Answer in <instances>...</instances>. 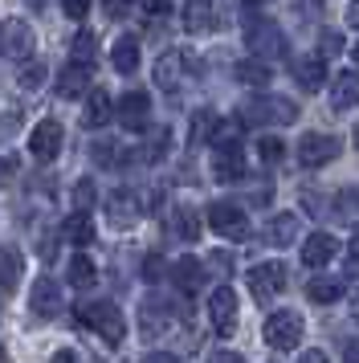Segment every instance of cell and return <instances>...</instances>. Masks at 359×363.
Masks as SVG:
<instances>
[{
	"instance_id": "obj_1",
	"label": "cell",
	"mask_w": 359,
	"mask_h": 363,
	"mask_svg": "<svg viewBox=\"0 0 359 363\" xmlns=\"http://www.w3.org/2000/svg\"><path fill=\"white\" fill-rule=\"evenodd\" d=\"M74 314H78V323H86L94 335H102L111 347H118L127 339V318H123V311L114 302H78Z\"/></svg>"
},
{
	"instance_id": "obj_2",
	"label": "cell",
	"mask_w": 359,
	"mask_h": 363,
	"mask_svg": "<svg viewBox=\"0 0 359 363\" xmlns=\"http://www.w3.org/2000/svg\"><path fill=\"white\" fill-rule=\"evenodd\" d=\"M245 45H249V53L258 62H282L286 57V37H282V29L274 21H253L245 29Z\"/></svg>"
},
{
	"instance_id": "obj_3",
	"label": "cell",
	"mask_w": 359,
	"mask_h": 363,
	"mask_svg": "<svg viewBox=\"0 0 359 363\" xmlns=\"http://www.w3.org/2000/svg\"><path fill=\"white\" fill-rule=\"evenodd\" d=\"M241 118L261 123V127H286V123L298 118V106H294L290 99H282V94H261V99H253L241 111Z\"/></svg>"
},
{
	"instance_id": "obj_4",
	"label": "cell",
	"mask_w": 359,
	"mask_h": 363,
	"mask_svg": "<svg viewBox=\"0 0 359 363\" xmlns=\"http://www.w3.org/2000/svg\"><path fill=\"white\" fill-rule=\"evenodd\" d=\"M33 50H37V37H33L29 21H21V17L0 21V57H9V62H33Z\"/></svg>"
},
{
	"instance_id": "obj_5",
	"label": "cell",
	"mask_w": 359,
	"mask_h": 363,
	"mask_svg": "<svg viewBox=\"0 0 359 363\" xmlns=\"http://www.w3.org/2000/svg\"><path fill=\"white\" fill-rule=\"evenodd\" d=\"M302 330H306V323L294 311H277V314L265 318L261 335H265V343L274 347V351H294V347L302 343Z\"/></svg>"
},
{
	"instance_id": "obj_6",
	"label": "cell",
	"mask_w": 359,
	"mask_h": 363,
	"mask_svg": "<svg viewBox=\"0 0 359 363\" xmlns=\"http://www.w3.org/2000/svg\"><path fill=\"white\" fill-rule=\"evenodd\" d=\"M209 225L216 237H225V241H245L249 237V216H245L241 204H228V200H216L209 204Z\"/></svg>"
},
{
	"instance_id": "obj_7",
	"label": "cell",
	"mask_w": 359,
	"mask_h": 363,
	"mask_svg": "<svg viewBox=\"0 0 359 363\" xmlns=\"http://www.w3.org/2000/svg\"><path fill=\"white\" fill-rule=\"evenodd\" d=\"M286 281H290V274H286L282 262H261L249 269V294L258 302H270V298H277L286 290Z\"/></svg>"
},
{
	"instance_id": "obj_8",
	"label": "cell",
	"mask_w": 359,
	"mask_h": 363,
	"mask_svg": "<svg viewBox=\"0 0 359 363\" xmlns=\"http://www.w3.org/2000/svg\"><path fill=\"white\" fill-rule=\"evenodd\" d=\"M62 139H65V135H62V123H57V118H41V123L29 131V155H33V160H41V164L57 160Z\"/></svg>"
},
{
	"instance_id": "obj_9",
	"label": "cell",
	"mask_w": 359,
	"mask_h": 363,
	"mask_svg": "<svg viewBox=\"0 0 359 363\" xmlns=\"http://www.w3.org/2000/svg\"><path fill=\"white\" fill-rule=\"evenodd\" d=\"M339 155V139L335 135H302L298 139V164L302 167H323Z\"/></svg>"
},
{
	"instance_id": "obj_10",
	"label": "cell",
	"mask_w": 359,
	"mask_h": 363,
	"mask_svg": "<svg viewBox=\"0 0 359 363\" xmlns=\"http://www.w3.org/2000/svg\"><path fill=\"white\" fill-rule=\"evenodd\" d=\"M192 74V57L180 50H167L160 53V62H155V86L160 90H180V82Z\"/></svg>"
},
{
	"instance_id": "obj_11",
	"label": "cell",
	"mask_w": 359,
	"mask_h": 363,
	"mask_svg": "<svg viewBox=\"0 0 359 363\" xmlns=\"http://www.w3.org/2000/svg\"><path fill=\"white\" fill-rule=\"evenodd\" d=\"M114 115H118V123H123L127 131H147L151 99H147L143 90H131V94H123V99H118V106H114Z\"/></svg>"
},
{
	"instance_id": "obj_12",
	"label": "cell",
	"mask_w": 359,
	"mask_h": 363,
	"mask_svg": "<svg viewBox=\"0 0 359 363\" xmlns=\"http://www.w3.org/2000/svg\"><path fill=\"white\" fill-rule=\"evenodd\" d=\"M209 318H212V327L221 330V335H228V330L237 327V294H233L228 286L212 290V298H209Z\"/></svg>"
},
{
	"instance_id": "obj_13",
	"label": "cell",
	"mask_w": 359,
	"mask_h": 363,
	"mask_svg": "<svg viewBox=\"0 0 359 363\" xmlns=\"http://www.w3.org/2000/svg\"><path fill=\"white\" fill-rule=\"evenodd\" d=\"M29 306L37 318H53V314L62 311V290H57V281L53 278H37L29 290Z\"/></svg>"
},
{
	"instance_id": "obj_14",
	"label": "cell",
	"mask_w": 359,
	"mask_h": 363,
	"mask_svg": "<svg viewBox=\"0 0 359 363\" xmlns=\"http://www.w3.org/2000/svg\"><path fill=\"white\" fill-rule=\"evenodd\" d=\"M106 216H111L114 229H131V225L139 220V196H135L131 188L111 192V200H106Z\"/></svg>"
},
{
	"instance_id": "obj_15",
	"label": "cell",
	"mask_w": 359,
	"mask_h": 363,
	"mask_svg": "<svg viewBox=\"0 0 359 363\" xmlns=\"http://www.w3.org/2000/svg\"><path fill=\"white\" fill-rule=\"evenodd\" d=\"M184 29L192 37H204L216 29V9L212 0H184Z\"/></svg>"
},
{
	"instance_id": "obj_16",
	"label": "cell",
	"mask_w": 359,
	"mask_h": 363,
	"mask_svg": "<svg viewBox=\"0 0 359 363\" xmlns=\"http://www.w3.org/2000/svg\"><path fill=\"white\" fill-rule=\"evenodd\" d=\"M212 176L221 184H233L245 176V155L241 143H228V147H216V160H212Z\"/></svg>"
},
{
	"instance_id": "obj_17",
	"label": "cell",
	"mask_w": 359,
	"mask_h": 363,
	"mask_svg": "<svg viewBox=\"0 0 359 363\" xmlns=\"http://www.w3.org/2000/svg\"><path fill=\"white\" fill-rule=\"evenodd\" d=\"M111 115H114L111 94H106V90H90V94H86V106H82V127H86V131H98V127L111 123Z\"/></svg>"
},
{
	"instance_id": "obj_18",
	"label": "cell",
	"mask_w": 359,
	"mask_h": 363,
	"mask_svg": "<svg viewBox=\"0 0 359 363\" xmlns=\"http://www.w3.org/2000/svg\"><path fill=\"white\" fill-rule=\"evenodd\" d=\"M339 253V241L331 237V233H310L306 241H302V262L310 265V269H319V265H326L331 257Z\"/></svg>"
},
{
	"instance_id": "obj_19",
	"label": "cell",
	"mask_w": 359,
	"mask_h": 363,
	"mask_svg": "<svg viewBox=\"0 0 359 363\" xmlns=\"http://www.w3.org/2000/svg\"><path fill=\"white\" fill-rule=\"evenodd\" d=\"M167 323H172L167 302H160V298H143V306H139V327H143L147 339L163 335V330H167Z\"/></svg>"
},
{
	"instance_id": "obj_20",
	"label": "cell",
	"mask_w": 359,
	"mask_h": 363,
	"mask_svg": "<svg viewBox=\"0 0 359 363\" xmlns=\"http://www.w3.org/2000/svg\"><path fill=\"white\" fill-rule=\"evenodd\" d=\"M290 69H294V82L302 86L306 94H314V90H323L326 86V62L323 57H298Z\"/></svg>"
},
{
	"instance_id": "obj_21",
	"label": "cell",
	"mask_w": 359,
	"mask_h": 363,
	"mask_svg": "<svg viewBox=\"0 0 359 363\" xmlns=\"http://www.w3.org/2000/svg\"><path fill=\"white\" fill-rule=\"evenodd\" d=\"M57 94H62V99H86V94H90V69H82V66L70 62V66L57 74Z\"/></svg>"
},
{
	"instance_id": "obj_22",
	"label": "cell",
	"mask_w": 359,
	"mask_h": 363,
	"mask_svg": "<svg viewBox=\"0 0 359 363\" xmlns=\"http://www.w3.org/2000/svg\"><path fill=\"white\" fill-rule=\"evenodd\" d=\"M172 281L180 286V294H196L204 286V265L196 262V257H180L172 265Z\"/></svg>"
},
{
	"instance_id": "obj_23",
	"label": "cell",
	"mask_w": 359,
	"mask_h": 363,
	"mask_svg": "<svg viewBox=\"0 0 359 363\" xmlns=\"http://www.w3.org/2000/svg\"><path fill=\"white\" fill-rule=\"evenodd\" d=\"M21 269H25L21 249L0 245V290H4V294H13L16 286H21Z\"/></svg>"
},
{
	"instance_id": "obj_24",
	"label": "cell",
	"mask_w": 359,
	"mask_h": 363,
	"mask_svg": "<svg viewBox=\"0 0 359 363\" xmlns=\"http://www.w3.org/2000/svg\"><path fill=\"white\" fill-rule=\"evenodd\" d=\"M331 106H335V111L359 106V74H339V78L331 82Z\"/></svg>"
},
{
	"instance_id": "obj_25",
	"label": "cell",
	"mask_w": 359,
	"mask_h": 363,
	"mask_svg": "<svg viewBox=\"0 0 359 363\" xmlns=\"http://www.w3.org/2000/svg\"><path fill=\"white\" fill-rule=\"evenodd\" d=\"M111 66L118 69V74H135V69H139V41H135V37H118V41H114Z\"/></svg>"
},
{
	"instance_id": "obj_26",
	"label": "cell",
	"mask_w": 359,
	"mask_h": 363,
	"mask_svg": "<svg viewBox=\"0 0 359 363\" xmlns=\"http://www.w3.org/2000/svg\"><path fill=\"white\" fill-rule=\"evenodd\" d=\"M70 62L82 69H94L98 62V37L90 33V29H82L78 37H74V45H70Z\"/></svg>"
},
{
	"instance_id": "obj_27",
	"label": "cell",
	"mask_w": 359,
	"mask_h": 363,
	"mask_svg": "<svg viewBox=\"0 0 359 363\" xmlns=\"http://www.w3.org/2000/svg\"><path fill=\"white\" fill-rule=\"evenodd\" d=\"M62 237L74 241V245H90V241H94V220H90V213H70L65 216Z\"/></svg>"
},
{
	"instance_id": "obj_28",
	"label": "cell",
	"mask_w": 359,
	"mask_h": 363,
	"mask_svg": "<svg viewBox=\"0 0 359 363\" xmlns=\"http://www.w3.org/2000/svg\"><path fill=\"white\" fill-rule=\"evenodd\" d=\"M172 233H176L180 241H196V237H200V216H196L188 204H176V208H172Z\"/></svg>"
},
{
	"instance_id": "obj_29",
	"label": "cell",
	"mask_w": 359,
	"mask_h": 363,
	"mask_svg": "<svg viewBox=\"0 0 359 363\" xmlns=\"http://www.w3.org/2000/svg\"><path fill=\"white\" fill-rule=\"evenodd\" d=\"M294 237H298V216L294 213H282L270 220V229H265V241L270 245H290Z\"/></svg>"
},
{
	"instance_id": "obj_30",
	"label": "cell",
	"mask_w": 359,
	"mask_h": 363,
	"mask_svg": "<svg viewBox=\"0 0 359 363\" xmlns=\"http://www.w3.org/2000/svg\"><path fill=\"white\" fill-rule=\"evenodd\" d=\"M65 278H70V286H78V290H90L98 281V265L90 262L86 253H78V257L70 262V274H65Z\"/></svg>"
},
{
	"instance_id": "obj_31",
	"label": "cell",
	"mask_w": 359,
	"mask_h": 363,
	"mask_svg": "<svg viewBox=\"0 0 359 363\" xmlns=\"http://www.w3.org/2000/svg\"><path fill=\"white\" fill-rule=\"evenodd\" d=\"M306 298H310V302H319V306H326V302H339V298H343V281L339 278H314L306 286Z\"/></svg>"
},
{
	"instance_id": "obj_32",
	"label": "cell",
	"mask_w": 359,
	"mask_h": 363,
	"mask_svg": "<svg viewBox=\"0 0 359 363\" xmlns=\"http://www.w3.org/2000/svg\"><path fill=\"white\" fill-rule=\"evenodd\" d=\"M216 123H221V118L212 115L209 106H204V111H196V115H192V131H188V143H192V147H196V143H209L212 131H216Z\"/></svg>"
},
{
	"instance_id": "obj_33",
	"label": "cell",
	"mask_w": 359,
	"mask_h": 363,
	"mask_svg": "<svg viewBox=\"0 0 359 363\" xmlns=\"http://www.w3.org/2000/svg\"><path fill=\"white\" fill-rule=\"evenodd\" d=\"M237 82H245V86H265L270 82V66L265 62H258V57H249V62H237Z\"/></svg>"
},
{
	"instance_id": "obj_34",
	"label": "cell",
	"mask_w": 359,
	"mask_h": 363,
	"mask_svg": "<svg viewBox=\"0 0 359 363\" xmlns=\"http://www.w3.org/2000/svg\"><path fill=\"white\" fill-rule=\"evenodd\" d=\"M167 147H172V131H167V127H160V131L147 139V147L139 151V160H147V164H160L163 155H167Z\"/></svg>"
},
{
	"instance_id": "obj_35",
	"label": "cell",
	"mask_w": 359,
	"mask_h": 363,
	"mask_svg": "<svg viewBox=\"0 0 359 363\" xmlns=\"http://www.w3.org/2000/svg\"><path fill=\"white\" fill-rule=\"evenodd\" d=\"M45 62H25V66H21V74H16V86H21V90H41V86H45Z\"/></svg>"
},
{
	"instance_id": "obj_36",
	"label": "cell",
	"mask_w": 359,
	"mask_h": 363,
	"mask_svg": "<svg viewBox=\"0 0 359 363\" xmlns=\"http://www.w3.org/2000/svg\"><path fill=\"white\" fill-rule=\"evenodd\" d=\"M94 200H98L94 180H78V184H74V213H90V208H94Z\"/></svg>"
},
{
	"instance_id": "obj_37",
	"label": "cell",
	"mask_w": 359,
	"mask_h": 363,
	"mask_svg": "<svg viewBox=\"0 0 359 363\" xmlns=\"http://www.w3.org/2000/svg\"><path fill=\"white\" fill-rule=\"evenodd\" d=\"M258 155L265 160V164H277V160L286 155V143L274 139V135H261V139H258Z\"/></svg>"
},
{
	"instance_id": "obj_38",
	"label": "cell",
	"mask_w": 359,
	"mask_h": 363,
	"mask_svg": "<svg viewBox=\"0 0 359 363\" xmlns=\"http://www.w3.org/2000/svg\"><path fill=\"white\" fill-rule=\"evenodd\" d=\"M62 9H65L70 21H82L86 13H90V0H62Z\"/></svg>"
},
{
	"instance_id": "obj_39",
	"label": "cell",
	"mask_w": 359,
	"mask_h": 363,
	"mask_svg": "<svg viewBox=\"0 0 359 363\" xmlns=\"http://www.w3.org/2000/svg\"><path fill=\"white\" fill-rule=\"evenodd\" d=\"M319 50H323L326 57H335V53L343 50V37L339 33H319Z\"/></svg>"
},
{
	"instance_id": "obj_40",
	"label": "cell",
	"mask_w": 359,
	"mask_h": 363,
	"mask_svg": "<svg viewBox=\"0 0 359 363\" xmlns=\"http://www.w3.org/2000/svg\"><path fill=\"white\" fill-rule=\"evenodd\" d=\"M143 278L147 281H160L163 278V257H160V253H151V257L143 262Z\"/></svg>"
},
{
	"instance_id": "obj_41",
	"label": "cell",
	"mask_w": 359,
	"mask_h": 363,
	"mask_svg": "<svg viewBox=\"0 0 359 363\" xmlns=\"http://www.w3.org/2000/svg\"><path fill=\"white\" fill-rule=\"evenodd\" d=\"M114 155H118V151H114L111 143H94V160H98V164H102V167H114V164H118Z\"/></svg>"
},
{
	"instance_id": "obj_42",
	"label": "cell",
	"mask_w": 359,
	"mask_h": 363,
	"mask_svg": "<svg viewBox=\"0 0 359 363\" xmlns=\"http://www.w3.org/2000/svg\"><path fill=\"white\" fill-rule=\"evenodd\" d=\"M131 4H135V0H102V9H106V17H111V21H118Z\"/></svg>"
},
{
	"instance_id": "obj_43",
	"label": "cell",
	"mask_w": 359,
	"mask_h": 363,
	"mask_svg": "<svg viewBox=\"0 0 359 363\" xmlns=\"http://www.w3.org/2000/svg\"><path fill=\"white\" fill-rule=\"evenodd\" d=\"M16 176V160H9V155H0V188H4V184L13 180Z\"/></svg>"
},
{
	"instance_id": "obj_44",
	"label": "cell",
	"mask_w": 359,
	"mask_h": 363,
	"mask_svg": "<svg viewBox=\"0 0 359 363\" xmlns=\"http://www.w3.org/2000/svg\"><path fill=\"white\" fill-rule=\"evenodd\" d=\"M167 9H172V0H147V13L151 17H167Z\"/></svg>"
},
{
	"instance_id": "obj_45",
	"label": "cell",
	"mask_w": 359,
	"mask_h": 363,
	"mask_svg": "<svg viewBox=\"0 0 359 363\" xmlns=\"http://www.w3.org/2000/svg\"><path fill=\"white\" fill-rule=\"evenodd\" d=\"M139 363H180L176 355H167V351H151V355H143Z\"/></svg>"
},
{
	"instance_id": "obj_46",
	"label": "cell",
	"mask_w": 359,
	"mask_h": 363,
	"mask_svg": "<svg viewBox=\"0 0 359 363\" xmlns=\"http://www.w3.org/2000/svg\"><path fill=\"white\" fill-rule=\"evenodd\" d=\"M212 363H245V355H237V351H216Z\"/></svg>"
},
{
	"instance_id": "obj_47",
	"label": "cell",
	"mask_w": 359,
	"mask_h": 363,
	"mask_svg": "<svg viewBox=\"0 0 359 363\" xmlns=\"http://www.w3.org/2000/svg\"><path fill=\"white\" fill-rule=\"evenodd\" d=\"M343 359H347V363H359V339L343 343Z\"/></svg>"
},
{
	"instance_id": "obj_48",
	"label": "cell",
	"mask_w": 359,
	"mask_h": 363,
	"mask_svg": "<svg viewBox=\"0 0 359 363\" xmlns=\"http://www.w3.org/2000/svg\"><path fill=\"white\" fill-rule=\"evenodd\" d=\"M298 363H326V351H302Z\"/></svg>"
},
{
	"instance_id": "obj_49",
	"label": "cell",
	"mask_w": 359,
	"mask_h": 363,
	"mask_svg": "<svg viewBox=\"0 0 359 363\" xmlns=\"http://www.w3.org/2000/svg\"><path fill=\"white\" fill-rule=\"evenodd\" d=\"M347 25H351V29H359V0H351V4H347Z\"/></svg>"
},
{
	"instance_id": "obj_50",
	"label": "cell",
	"mask_w": 359,
	"mask_h": 363,
	"mask_svg": "<svg viewBox=\"0 0 359 363\" xmlns=\"http://www.w3.org/2000/svg\"><path fill=\"white\" fill-rule=\"evenodd\" d=\"M49 363H78V355H74V351H57Z\"/></svg>"
},
{
	"instance_id": "obj_51",
	"label": "cell",
	"mask_w": 359,
	"mask_h": 363,
	"mask_svg": "<svg viewBox=\"0 0 359 363\" xmlns=\"http://www.w3.org/2000/svg\"><path fill=\"white\" fill-rule=\"evenodd\" d=\"M351 57H355V66H359V41H355V45H351Z\"/></svg>"
},
{
	"instance_id": "obj_52",
	"label": "cell",
	"mask_w": 359,
	"mask_h": 363,
	"mask_svg": "<svg viewBox=\"0 0 359 363\" xmlns=\"http://www.w3.org/2000/svg\"><path fill=\"white\" fill-rule=\"evenodd\" d=\"M0 363H9V355H4V347H0Z\"/></svg>"
},
{
	"instance_id": "obj_53",
	"label": "cell",
	"mask_w": 359,
	"mask_h": 363,
	"mask_svg": "<svg viewBox=\"0 0 359 363\" xmlns=\"http://www.w3.org/2000/svg\"><path fill=\"white\" fill-rule=\"evenodd\" d=\"M355 318H359V298H355Z\"/></svg>"
},
{
	"instance_id": "obj_54",
	"label": "cell",
	"mask_w": 359,
	"mask_h": 363,
	"mask_svg": "<svg viewBox=\"0 0 359 363\" xmlns=\"http://www.w3.org/2000/svg\"><path fill=\"white\" fill-rule=\"evenodd\" d=\"M355 147H359V127H355Z\"/></svg>"
}]
</instances>
